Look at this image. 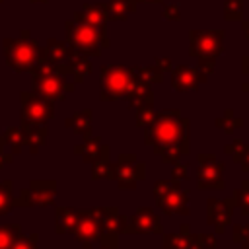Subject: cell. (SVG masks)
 Segmentation results:
<instances>
[{"instance_id": "cell-1", "label": "cell", "mask_w": 249, "mask_h": 249, "mask_svg": "<svg viewBox=\"0 0 249 249\" xmlns=\"http://www.w3.org/2000/svg\"><path fill=\"white\" fill-rule=\"evenodd\" d=\"M144 142L152 146L154 154L167 163H179L181 156L189 154V119L181 117L177 109H165L154 115L152 123L144 126Z\"/></svg>"}, {"instance_id": "cell-2", "label": "cell", "mask_w": 249, "mask_h": 249, "mask_svg": "<svg viewBox=\"0 0 249 249\" xmlns=\"http://www.w3.org/2000/svg\"><path fill=\"white\" fill-rule=\"evenodd\" d=\"M66 31V43L84 56H99L101 49L109 47V37H107V25L95 27L88 23H78V21H66L64 23Z\"/></svg>"}, {"instance_id": "cell-3", "label": "cell", "mask_w": 249, "mask_h": 249, "mask_svg": "<svg viewBox=\"0 0 249 249\" xmlns=\"http://www.w3.org/2000/svg\"><path fill=\"white\" fill-rule=\"evenodd\" d=\"M4 56L12 70L16 72H29L37 62L45 58V47H39L31 39V31L23 29L21 39H4Z\"/></svg>"}, {"instance_id": "cell-4", "label": "cell", "mask_w": 249, "mask_h": 249, "mask_svg": "<svg viewBox=\"0 0 249 249\" xmlns=\"http://www.w3.org/2000/svg\"><path fill=\"white\" fill-rule=\"evenodd\" d=\"M29 72H31V86H33L31 91H35L45 99L58 101L66 93H72L76 89V84L68 78H62L56 72V66L47 60L37 62Z\"/></svg>"}, {"instance_id": "cell-5", "label": "cell", "mask_w": 249, "mask_h": 249, "mask_svg": "<svg viewBox=\"0 0 249 249\" xmlns=\"http://www.w3.org/2000/svg\"><path fill=\"white\" fill-rule=\"evenodd\" d=\"M132 68L123 64H105L99 70V95L103 101H115L124 97L132 84Z\"/></svg>"}, {"instance_id": "cell-6", "label": "cell", "mask_w": 249, "mask_h": 249, "mask_svg": "<svg viewBox=\"0 0 249 249\" xmlns=\"http://www.w3.org/2000/svg\"><path fill=\"white\" fill-rule=\"evenodd\" d=\"M154 200L158 208L167 216H187L189 214V191L181 189L177 181H158L154 185Z\"/></svg>"}, {"instance_id": "cell-7", "label": "cell", "mask_w": 249, "mask_h": 249, "mask_svg": "<svg viewBox=\"0 0 249 249\" xmlns=\"http://www.w3.org/2000/svg\"><path fill=\"white\" fill-rule=\"evenodd\" d=\"M224 49L222 29H191L189 54L193 58H218Z\"/></svg>"}, {"instance_id": "cell-8", "label": "cell", "mask_w": 249, "mask_h": 249, "mask_svg": "<svg viewBox=\"0 0 249 249\" xmlns=\"http://www.w3.org/2000/svg\"><path fill=\"white\" fill-rule=\"evenodd\" d=\"M21 124H45L54 117V101L37 95L35 91H21Z\"/></svg>"}, {"instance_id": "cell-9", "label": "cell", "mask_w": 249, "mask_h": 249, "mask_svg": "<svg viewBox=\"0 0 249 249\" xmlns=\"http://www.w3.org/2000/svg\"><path fill=\"white\" fill-rule=\"evenodd\" d=\"M146 179V163L136 160V154H119L113 163V181L121 189H136V183Z\"/></svg>"}, {"instance_id": "cell-10", "label": "cell", "mask_w": 249, "mask_h": 249, "mask_svg": "<svg viewBox=\"0 0 249 249\" xmlns=\"http://www.w3.org/2000/svg\"><path fill=\"white\" fill-rule=\"evenodd\" d=\"M56 196V181H31L27 189H21L19 196L12 200L14 208L19 206H49Z\"/></svg>"}, {"instance_id": "cell-11", "label": "cell", "mask_w": 249, "mask_h": 249, "mask_svg": "<svg viewBox=\"0 0 249 249\" xmlns=\"http://www.w3.org/2000/svg\"><path fill=\"white\" fill-rule=\"evenodd\" d=\"M196 187L198 189H224V163L214 154H198Z\"/></svg>"}, {"instance_id": "cell-12", "label": "cell", "mask_w": 249, "mask_h": 249, "mask_svg": "<svg viewBox=\"0 0 249 249\" xmlns=\"http://www.w3.org/2000/svg\"><path fill=\"white\" fill-rule=\"evenodd\" d=\"M101 231H103V228H101V222L97 218V210L89 208V210H80V218H78V222L70 233L78 241H82L84 249H91V245L97 243Z\"/></svg>"}, {"instance_id": "cell-13", "label": "cell", "mask_w": 249, "mask_h": 249, "mask_svg": "<svg viewBox=\"0 0 249 249\" xmlns=\"http://www.w3.org/2000/svg\"><path fill=\"white\" fill-rule=\"evenodd\" d=\"M233 208H235L233 195L228 196L226 200H220V198H208L206 200V222L210 226H214L216 233H224L226 226L231 224Z\"/></svg>"}, {"instance_id": "cell-14", "label": "cell", "mask_w": 249, "mask_h": 249, "mask_svg": "<svg viewBox=\"0 0 249 249\" xmlns=\"http://www.w3.org/2000/svg\"><path fill=\"white\" fill-rule=\"evenodd\" d=\"M169 72H171V88L179 93L196 91L198 86L208 80V76L204 72H200L198 68L187 66V64H179V66L171 68Z\"/></svg>"}, {"instance_id": "cell-15", "label": "cell", "mask_w": 249, "mask_h": 249, "mask_svg": "<svg viewBox=\"0 0 249 249\" xmlns=\"http://www.w3.org/2000/svg\"><path fill=\"white\" fill-rule=\"evenodd\" d=\"M161 222L154 214L152 208L140 206L132 216H128V224L124 228V233H161Z\"/></svg>"}, {"instance_id": "cell-16", "label": "cell", "mask_w": 249, "mask_h": 249, "mask_svg": "<svg viewBox=\"0 0 249 249\" xmlns=\"http://www.w3.org/2000/svg\"><path fill=\"white\" fill-rule=\"evenodd\" d=\"M74 21L95 25V27L107 25L109 18H107V12H105V4H84L82 10L74 14Z\"/></svg>"}, {"instance_id": "cell-17", "label": "cell", "mask_w": 249, "mask_h": 249, "mask_svg": "<svg viewBox=\"0 0 249 249\" xmlns=\"http://www.w3.org/2000/svg\"><path fill=\"white\" fill-rule=\"evenodd\" d=\"M150 86H152V84L144 82V80L138 78V76L132 78V84H130V88H128V91H126V95H124L130 109H136V107L142 105L144 101L154 99V93H152V88H150Z\"/></svg>"}, {"instance_id": "cell-18", "label": "cell", "mask_w": 249, "mask_h": 249, "mask_svg": "<svg viewBox=\"0 0 249 249\" xmlns=\"http://www.w3.org/2000/svg\"><path fill=\"white\" fill-rule=\"evenodd\" d=\"M74 54H76V51L68 43H62L58 39H49L45 45V58L51 64H62L66 60H70Z\"/></svg>"}, {"instance_id": "cell-19", "label": "cell", "mask_w": 249, "mask_h": 249, "mask_svg": "<svg viewBox=\"0 0 249 249\" xmlns=\"http://www.w3.org/2000/svg\"><path fill=\"white\" fill-rule=\"evenodd\" d=\"M64 126L74 130L80 136H89L91 134V126H93V111L91 109L76 111L72 117H68L64 121Z\"/></svg>"}, {"instance_id": "cell-20", "label": "cell", "mask_w": 249, "mask_h": 249, "mask_svg": "<svg viewBox=\"0 0 249 249\" xmlns=\"http://www.w3.org/2000/svg\"><path fill=\"white\" fill-rule=\"evenodd\" d=\"M138 0H109L105 4V12L107 18L113 21H124L130 14L136 12Z\"/></svg>"}, {"instance_id": "cell-21", "label": "cell", "mask_w": 249, "mask_h": 249, "mask_svg": "<svg viewBox=\"0 0 249 249\" xmlns=\"http://www.w3.org/2000/svg\"><path fill=\"white\" fill-rule=\"evenodd\" d=\"M103 146H105V144H101L99 136L89 134V136H84V142H82V144H78V146L74 148V154L82 156V160H84V161L91 163V161H95V160L99 158V154H101Z\"/></svg>"}, {"instance_id": "cell-22", "label": "cell", "mask_w": 249, "mask_h": 249, "mask_svg": "<svg viewBox=\"0 0 249 249\" xmlns=\"http://www.w3.org/2000/svg\"><path fill=\"white\" fill-rule=\"evenodd\" d=\"M91 163H93V167H91V179L93 181H101V179L113 181V163L109 160V146H103L99 158Z\"/></svg>"}, {"instance_id": "cell-23", "label": "cell", "mask_w": 249, "mask_h": 249, "mask_svg": "<svg viewBox=\"0 0 249 249\" xmlns=\"http://www.w3.org/2000/svg\"><path fill=\"white\" fill-rule=\"evenodd\" d=\"M80 218V210L78 208H70V206H58L56 208V233H70L72 228L76 226Z\"/></svg>"}, {"instance_id": "cell-24", "label": "cell", "mask_w": 249, "mask_h": 249, "mask_svg": "<svg viewBox=\"0 0 249 249\" xmlns=\"http://www.w3.org/2000/svg\"><path fill=\"white\" fill-rule=\"evenodd\" d=\"M21 128H23L25 142H27L31 154H37V150L47 140V126L45 124H21Z\"/></svg>"}, {"instance_id": "cell-25", "label": "cell", "mask_w": 249, "mask_h": 249, "mask_svg": "<svg viewBox=\"0 0 249 249\" xmlns=\"http://www.w3.org/2000/svg\"><path fill=\"white\" fill-rule=\"evenodd\" d=\"M191 243H193V233H189V224H183L179 233L163 235V249H191Z\"/></svg>"}, {"instance_id": "cell-26", "label": "cell", "mask_w": 249, "mask_h": 249, "mask_svg": "<svg viewBox=\"0 0 249 249\" xmlns=\"http://www.w3.org/2000/svg\"><path fill=\"white\" fill-rule=\"evenodd\" d=\"M216 126H218L220 130H224L226 134H233L237 128L243 126V119L235 117L233 109H226L224 115H222L220 119H216Z\"/></svg>"}, {"instance_id": "cell-27", "label": "cell", "mask_w": 249, "mask_h": 249, "mask_svg": "<svg viewBox=\"0 0 249 249\" xmlns=\"http://www.w3.org/2000/svg\"><path fill=\"white\" fill-rule=\"evenodd\" d=\"M2 136H4L6 144H10L12 154H19V152H21V148H23V146H27V142H25V134H23V128H19V126H10V128H6Z\"/></svg>"}, {"instance_id": "cell-28", "label": "cell", "mask_w": 249, "mask_h": 249, "mask_svg": "<svg viewBox=\"0 0 249 249\" xmlns=\"http://www.w3.org/2000/svg\"><path fill=\"white\" fill-rule=\"evenodd\" d=\"M132 74L138 76V78H142L148 84H161L163 82V72L156 64H152V66H134L132 68Z\"/></svg>"}, {"instance_id": "cell-29", "label": "cell", "mask_w": 249, "mask_h": 249, "mask_svg": "<svg viewBox=\"0 0 249 249\" xmlns=\"http://www.w3.org/2000/svg\"><path fill=\"white\" fill-rule=\"evenodd\" d=\"M19 233V224H0V249H10V245Z\"/></svg>"}, {"instance_id": "cell-30", "label": "cell", "mask_w": 249, "mask_h": 249, "mask_svg": "<svg viewBox=\"0 0 249 249\" xmlns=\"http://www.w3.org/2000/svg\"><path fill=\"white\" fill-rule=\"evenodd\" d=\"M134 111H136V126L144 128L146 124L152 123V119H154V115H156V111H154V99L144 101V103L138 105Z\"/></svg>"}, {"instance_id": "cell-31", "label": "cell", "mask_w": 249, "mask_h": 249, "mask_svg": "<svg viewBox=\"0 0 249 249\" xmlns=\"http://www.w3.org/2000/svg\"><path fill=\"white\" fill-rule=\"evenodd\" d=\"M12 189H14V183L12 181L0 183V216L12 212V208H14V204H12V200H14Z\"/></svg>"}, {"instance_id": "cell-32", "label": "cell", "mask_w": 249, "mask_h": 249, "mask_svg": "<svg viewBox=\"0 0 249 249\" xmlns=\"http://www.w3.org/2000/svg\"><path fill=\"white\" fill-rule=\"evenodd\" d=\"M233 200H235V206L241 208V214L249 216V181H243L241 189L233 191Z\"/></svg>"}, {"instance_id": "cell-33", "label": "cell", "mask_w": 249, "mask_h": 249, "mask_svg": "<svg viewBox=\"0 0 249 249\" xmlns=\"http://www.w3.org/2000/svg\"><path fill=\"white\" fill-rule=\"evenodd\" d=\"M224 18L228 21H237L243 18V0H226L224 2Z\"/></svg>"}, {"instance_id": "cell-34", "label": "cell", "mask_w": 249, "mask_h": 249, "mask_svg": "<svg viewBox=\"0 0 249 249\" xmlns=\"http://www.w3.org/2000/svg\"><path fill=\"white\" fill-rule=\"evenodd\" d=\"M191 249H216V237L210 233H193Z\"/></svg>"}, {"instance_id": "cell-35", "label": "cell", "mask_w": 249, "mask_h": 249, "mask_svg": "<svg viewBox=\"0 0 249 249\" xmlns=\"http://www.w3.org/2000/svg\"><path fill=\"white\" fill-rule=\"evenodd\" d=\"M37 239H39L37 233H29V235L19 233V235L14 239V243L10 245V249H39Z\"/></svg>"}, {"instance_id": "cell-36", "label": "cell", "mask_w": 249, "mask_h": 249, "mask_svg": "<svg viewBox=\"0 0 249 249\" xmlns=\"http://www.w3.org/2000/svg\"><path fill=\"white\" fill-rule=\"evenodd\" d=\"M245 146H247V144H245L241 138H235L231 144L224 146V152H226L228 156H231L235 163H239V160H241V156H243V152H245Z\"/></svg>"}, {"instance_id": "cell-37", "label": "cell", "mask_w": 249, "mask_h": 249, "mask_svg": "<svg viewBox=\"0 0 249 249\" xmlns=\"http://www.w3.org/2000/svg\"><path fill=\"white\" fill-rule=\"evenodd\" d=\"M233 241L241 245V249H249V226L235 224L233 226Z\"/></svg>"}, {"instance_id": "cell-38", "label": "cell", "mask_w": 249, "mask_h": 249, "mask_svg": "<svg viewBox=\"0 0 249 249\" xmlns=\"http://www.w3.org/2000/svg\"><path fill=\"white\" fill-rule=\"evenodd\" d=\"M185 179H189V167H187V163H175L173 169H171V181L181 183Z\"/></svg>"}, {"instance_id": "cell-39", "label": "cell", "mask_w": 249, "mask_h": 249, "mask_svg": "<svg viewBox=\"0 0 249 249\" xmlns=\"http://www.w3.org/2000/svg\"><path fill=\"white\" fill-rule=\"evenodd\" d=\"M179 8H181L179 4H167L163 8V18L167 21H179L181 19V10Z\"/></svg>"}, {"instance_id": "cell-40", "label": "cell", "mask_w": 249, "mask_h": 249, "mask_svg": "<svg viewBox=\"0 0 249 249\" xmlns=\"http://www.w3.org/2000/svg\"><path fill=\"white\" fill-rule=\"evenodd\" d=\"M196 68L200 72H204L206 76H210L214 72V64H216V58H196Z\"/></svg>"}, {"instance_id": "cell-41", "label": "cell", "mask_w": 249, "mask_h": 249, "mask_svg": "<svg viewBox=\"0 0 249 249\" xmlns=\"http://www.w3.org/2000/svg\"><path fill=\"white\" fill-rule=\"evenodd\" d=\"M154 64H156L161 72H165V70H171V68H173V66H171V60H169L167 56H165V58H156V60H154Z\"/></svg>"}, {"instance_id": "cell-42", "label": "cell", "mask_w": 249, "mask_h": 249, "mask_svg": "<svg viewBox=\"0 0 249 249\" xmlns=\"http://www.w3.org/2000/svg\"><path fill=\"white\" fill-rule=\"evenodd\" d=\"M239 165H241L243 171H249V144L245 146V152H243V156L239 160Z\"/></svg>"}, {"instance_id": "cell-43", "label": "cell", "mask_w": 249, "mask_h": 249, "mask_svg": "<svg viewBox=\"0 0 249 249\" xmlns=\"http://www.w3.org/2000/svg\"><path fill=\"white\" fill-rule=\"evenodd\" d=\"M12 161V154H6L2 148H0V169L6 165V163H10Z\"/></svg>"}, {"instance_id": "cell-44", "label": "cell", "mask_w": 249, "mask_h": 249, "mask_svg": "<svg viewBox=\"0 0 249 249\" xmlns=\"http://www.w3.org/2000/svg\"><path fill=\"white\" fill-rule=\"evenodd\" d=\"M241 72H243L245 76H249V54L241 58Z\"/></svg>"}, {"instance_id": "cell-45", "label": "cell", "mask_w": 249, "mask_h": 249, "mask_svg": "<svg viewBox=\"0 0 249 249\" xmlns=\"http://www.w3.org/2000/svg\"><path fill=\"white\" fill-rule=\"evenodd\" d=\"M241 31H243V37L249 39V19L247 21H241Z\"/></svg>"}, {"instance_id": "cell-46", "label": "cell", "mask_w": 249, "mask_h": 249, "mask_svg": "<svg viewBox=\"0 0 249 249\" xmlns=\"http://www.w3.org/2000/svg\"><path fill=\"white\" fill-rule=\"evenodd\" d=\"M138 2H142V4H160L163 0H138Z\"/></svg>"}, {"instance_id": "cell-47", "label": "cell", "mask_w": 249, "mask_h": 249, "mask_svg": "<svg viewBox=\"0 0 249 249\" xmlns=\"http://www.w3.org/2000/svg\"><path fill=\"white\" fill-rule=\"evenodd\" d=\"M241 89H243L245 93H249V82H245V84H241Z\"/></svg>"}, {"instance_id": "cell-48", "label": "cell", "mask_w": 249, "mask_h": 249, "mask_svg": "<svg viewBox=\"0 0 249 249\" xmlns=\"http://www.w3.org/2000/svg\"><path fill=\"white\" fill-rule=\"evenodd\" d=\"M29 2H31V4H47L49 0H29Z\"/></svg>"}, {"instance_id": "cell-49", "label": "cell", "mask_w": 249, "mask_h": 249, "mask_svg": "<svg viewBox=\"0 0 249 249\" xmlns=\"http://www.w3.org/2000/svg\"><path fill=\"white\" fill-rule=\"evenodd\" d=\"M0 148H2V150L6 148V140H4V136H0Z\"/></svg>"}, {"instance_id": "cell-50", "label": "cell", "mask_w": 249, "mask_h": 249, "mask_svg": "<svg viewBox=\"0 0 249 249\" xmlns=\"http://www.w3.org/2000/svg\"><path fill=\"white\" fill-rule=\"evenodd\" d=\"M2 2H4V0H0V4H2Z\"/></svg>"}, {"instance_id": "cell-51", "label": "cell", "mask_w": 249, "mask_h": 249, "mask_svg": "<svg viewBox=\"0 0 249 249\" xmlns=\"http://www.w3.org/2000/svg\"><path fill=\"white\" fill-rule=\"evenodd\" d=\"M101 249H105V247H101Z\"/></svg>"}]
</instances>
